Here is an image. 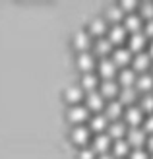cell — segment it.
<instances>
[{"instance_id": "obj_6", "label": "cell", "mask_w": 153, "mask_h": 159, "mask_svg": "<svg viewBox=\"0 0 153 159\" xmlns=\"http://www.w3.org/2000/svg\"><path fill=\"white\" fill-rule=\"evenodd\" d=\"M97 72H99V76H101L103 80H115L118 68H116V64H115V62H112L109 57H105V58H101V60L97 62Z\"/></svg>"}, {"instance_id": "obj_3", "label": "cell", "mask_w": 153, "mask_h": 159, "mask_svg": "<svg viewBox=\"0 0 153 159\" xmlns=\"http://www.w3.org/2000/svg\"><path fill=\"white\" fill-rule=\"evenodd\" d=\"M68 120L74 126L83 124L85 120H89V111H87L85 105H82V103H78V105H70V109H68Z\"/></svg>"}, {"instance_id": "obj_13", "label": "cell", "mask_w": 153, "mask_h": 159, "mask_svg": "<svg viewBox=\"0 0 153 159\" xmlns=\"http://www.w3.org/2000/svg\"><path fill=\"white\" fill-rule=\"evenodd\" d=\"M147 47V37L142 33V31H136V33H130V37H128V49H130V52H142L143 49Z\"/></svg>"}, {"instance_id": "obj_17", "label": "cell", "mask_w": 153, "mask_h": 159, "mask_svg": "<svg viewBox=\"0 0 153 159\" xmlns=\"http://www.w3.org/2000/svg\"><path fill=\"white\" fill-rule=\"evenodd\" d=\"M136 91H143V93H151L153 89V76L149 72H142L136 76V82H134Z\"/></svg>"}, {"instance_id": "obj_34", "label": "cell", "mask_w": 153, "mask_h": 159, "mask_svg": "<svg viewBox=\"0 0 153 159\" xmlns=\"http://www.w3.org/2000/svg\"><path fill=\"white\" fill-rule=\"evenodd\" d=\"M146 146H147L146 152H147V153H153V134H149V136L146 138Z\"/></svg>"}, {"instance_id": "obj_38", "label": "cell", "mask_w": 153, "mask_h": 159, "mask_svg": "<svg viewBox=\"0 0 153 159\" xmlns=\"http://www.w3.org/2000/svg\"><path fill=\"white\" fill-rule=\"evenodd\" d=\"M149 159H153V155H151V157H149Z\"/></svg>"}, {"instance_id": "obj_4", "label": "cell", "mask_w": 153, "mask_h": 159, "mask_svg": "<svg viewBox=\"0 0 153 159\" xmlns=\"http://www.w3.org/2000/svg\"><path fill=\"white\" fill-rule=\"evenodd\" d=\"M70 138H72L74 144H78L79 148H83V146H89L91 132H89V128H87L85 124H78V126H74V128L70 130Z\"/></svg>"}, {"instance_id": "obj_31", "label": "cell", "mask_w": 153, "mask_h": 159, "mask_svg": "<svg viewBox=\"0 0 153 159\" xmlns=\"http://www.w3.org/2000/svg\"><path fill=\"white\" fill-rule=\"evenodd\" d=\"M128 155H130V159H149V153L143 148H134V149H130Z\"/></svg>"}, {"instance_id": "obj_12", "label": "cell", "mask_w": 153, "mask_h": 159, "mask_svg": "<svg viewBox=\"0 0 153 159\" xmlns=\"http://www.w3.org/2000/svg\"><path fill=\"white\" fill-rule=\"evenodd\" d=\"M76 62H78V68L82 70L83 74H85V72H93V68L97 66V60H95L93 52H89V51H85V52H78Z\"/></svg>"}, {"instance_id": "obj_36", "label": "cell", "mask_w": 153, "mask_h": 159, "mask_svg": "<svg viewBox=\"0 0 153 159\" xmlns=\"http://www.w3.org/2000/svg\"><path fill=\"white\" fill-rule=\"evenodd\" d=\"M147 47H149V49H147V51H146V52H147V54H149V57H151V60H153V39H151V43H149V45H147Z\"/></svg>"}, {"instance_id": "obj_39", "label": "cell", "mask_w": 153, "mask_h": 159, "mask_svg": "<svg viewBox=\"0 0 153 159\" xmlns=\"http://www.w3.org/2000/svg\"><path fill=\"white\" fill-rule=\"evenodd\" d=\"M74 159H78V157H74Z\"/></svg>"}, {"instance_id": "obj_5", "label": "cell", "mask_w": 153, "mask_h": 159, "mask_svg": "<svg viewBox=\"0 0 153 159\" xmlns=\"http://www.w3.org/2000/svg\"><path fill=\"white\" fill-rule=\"evenodd\" d=\"M83 99H85V109H87V111L103 113V107H105V97H103V95H101L97 89H93V91H85Z\"/></svg>"}, {"instance_id": "obj_18", "label": "cell", "mask_w": 153, "mask_h": 159, "mask_svg": "<svg viewBox=\"0 0 153 159\" xmlns=\"http://www.w3.org/2000/svg\"><path fill=\"white\" fill-rule=\"evenodd\" d=\"M91 47H93V57H95V54H99L101 58H105L107 54H110L112 49H115L107 37H99V39H95V41L91 43Z\"/></svg>"}, {"instance_id": "obj_32", "label": "cell", "mask_w": 153, "mask_h": 159, "mask_svg": "<svg viewBox=\"0 0 153 159\" xmlns=\"http://www.w3.org/2000/svg\"><path fill=\"white\" fill-rule=\"evenodd\" d=\"M142 124H143L142 128H143V132H146V134H153V113L147 115V116H143Z\"/></svg>"}, {"instance_id": "obj_16", "label": "cell", "mask_w": 153, "mask_h": 159, "mask_svg": "<svg viewBox=\"0 0 153 159\" xmlns=\"http://www.w3.org/2000/svg\"><path fill=\"white\" fill-rule=\"evenodd\" d=\"M109 118L105 116L103 113H95L91 118H89V126H87V128H89V132H95V134H101V132H105L107 130V126H109Z\"/></svg>"}, {"instance_id": "obj_19", "label": "cell", "mask_w": 153, "mask_h": 159, "mask_svg": "<svg viewBox=\"0 0 153 159\" xmlns=\"http://www.w3.org/2000/svg\"><path fill=\"white\" fill-rule=\"evenodd\" d=\"M107 29H109V23L105 21V18H93L89 21V27H87V33H89L91 37H105V33H107Z\"/></svg>"}, {"instance_id": "obj_1", "label": "cell", "mask_w": 153, "mask_h": 159, "mask_svg": "<svg viewBox=\"0 0 153 159\" xmlns=\"http://www.w3.org/2000/svg\"><path fill=\"white\" fill-rule=\"evenodd\" d=\"M146 138H147V134L143 132L142 126H130L126 130V136H124V140L128 142L130 148H142L146 144Z\"/></svg>"}, {"instance_id": "obj_10", "label": "cell", "mask_w": 153, "mask_h": 159, "mask_svg": "<svg viewBox=\"0 0 153 159\" xmlns=\"http://www.w3.org/2000/svg\"><path fill=\"white\" fill-rule=\"evenodd\" d=\"M124 124H130V126H140L143 120V111L138 105H130L128 109H124Z\"/></svg>"}, {"instance_id": "obj_24", "label": "cell", "mask_w": 153, "mask_h": 159, "mask_svg": "<svg viewBox=\"0 0 153 159\" xmlns=\"http://www.w3.org/2000/svg\"><path fill=\"white\" fill-rule=\"evenodd\" d=\"M136 97H138V91H136L134 85H130V87H120L118 95H116V99L122 103V105H128V107L136 101Z\"/></svg>"}, {"instance_id": "obj_11", "label": "cell", "mask_w": 153, "mask_h": 159, "mask_svg": "<svg viewBox=\"0 0 153 159\" xmlns=\"http://www.w3.org/2000/svg\"><path fill=\"white\" fill-rule=\"evenodd\" d=\"M103 109H105V111H103V115L107 116L109 120H118V118L122 116V113H124V105H122V103H120L118 99H110Z\"/></svg>"}, {"instance_id": "obj_22", "label": "cell", "mask_w": 153, "mask_h": 159, "mask_svg": "<svg viewBox=\"0 0 153 159\" xmlns=\"http://www.w3.org/2000/svg\"><path fill=\"white\" fill-rule=\"evenodd\" d=\"M136 74L134 70L130 68V66H126V68H120V72H116V84L120 85V87H130V85H134V82H136Z\"/></svg>"}, {"instance_id": "obj_28", "label": "cell", "mask_w": 153, "mask_h": 159, "mask_svg": "<svg viewBox=\"0 0 153 159\" xmlns=\"http://www.w3.org/2000/svg\"><path fill=\"white\" fill-rule=\"evenodd\" d=\"M138 16H140L142 20H146V21L153 20V2H142V4H140Z\"/></svg>"}, {"instance_id": "obj_23", "label": "cell", "mask_w": 153, "mask_h": 159, "mask_svg": "<svg viewBox=\"0 0 153 159\" xmlns=\"http://www.w3.org/2000/svg\"><path fill=\"white\" fill-rule=\"evenodd\" d=\"M110 149H112V153H110V155L115 157V159H116V157L124 159L128 153H130V149H132V148L128 146V142L122 138V140H112V144H110Z\"/></svg>"}, {"instance_id": "obj_26", "label": "cell", "mask_w": 153, "mask_h": 159, "mask_svg": "<svg viewBox=\"0 0 153 159\" xmlns=\"http://www.w3.org/2000/svg\"><path fill=\"white\" fill-rule=\"evenodd\" d=\"M124 12L120 10V6L118 4H112V6H109L107 10H105V21H110V23H120V20L124 18Z\"/></svg>"}, {"instance_id": "obj_8", "label": "cell", "mask_w": 153, "mask_h": 159, "mask_svg": "<svg viewBox=\"0 0 153 159\" xmlns=\"http://www.w3.org/2000/svg\"><path fill=\"white\" fill-rule=\"evenodd\" d=\"M110 144H112V140L107 136V132H101V134H95V136H93L89 148L97 155H101V153H107L109 149H110Z\"/></svg>"}, {"instance_id": "obj_20", "label": "cell", "mask_w": 153, "mask_h": 159, "mask_svg": "<svg viewBox=\"0 0 153 159\" xmlns=\"http://www.w3.org/2000/svg\"><path fill=\"white\" fill-rule=\"evenodd\" d=\"M122 25H124L126 31L136 33V31H142V27H143V20H142L136 12H130V14L124 16V23H122Z\"/></svg>"}, {"instance_id": "obj_7", "label": "cell", "mask_w": 153, "mask_h": 159, "mask_svg": "<svg viewBox=\"0 0 153 159\" xmlns=\"http://www.w3.org/2000/svg\"><path fill=\"white\" fill-rule=\"evenodd\" d=\"M110 54H112L110 60L116 64V68H118V66L126 68L128 64H130V60H132V52H130V49H128V47H122V45H120V47H115Z\"/></svg>"}, {"instance_id": "obj_37", "label": "cell", "mask_w": 153, "mask_h": 159, "mask_svg": "<svg viewBox=\"0 0 153 159\" xmlns=\"http://www.w3.org/2000/svg\"><path fill=\"white\" fill-rule=\"evenodd\" d=\"M151 76H153V66H151Z\"/></svg>"}, {"instance_id": "obj_9", "label": "cell", "mask_w": 153, "mask_h": 159, "mask_svg": "<svg viewBox=\"0 0 153 159\" xmlns=\"http://www.w3.org/2000/svg\"><path fill=\"white\" fill-rule=\"evenodd\" d=\"M130 64H132L130 68L134 70V72H147V68L151 66V57H149L146 51L136 52V54H132Z\"/></svg>"}, {"instance_id": "obj_15", "label": "cell", "mask_w": 153, "mask_h": 159, "mask_svg": "<svg viewBox=\"0 0 153 159\" xmlns=\"http://www.w3.org/2000/svg\"><path fill=\"white\" fill-rule=\"evenodd\" d=\"M91 35L87 33V31H78V33L72 37V45H74V49H78L79 52H85V51H89V47H91Z\"/></svg>"}, {"instance_id": "obj_21", "label": "cell", "mask_w": 153, "mask_h": 159, "mask_svg": "<svg viewBox=\"0 0 153 159\" xmlns=\"http://www.w3.org/2000/svg\"><path fill=\"white\" fill-rule=\"evenodd\" d=\"M126 124L122 122V120H112V122H109V126H107V136L110 138V140H122L124 136H126Z\"/></svg>"}, {"instance_id": "obj_35", "label": "cell", "mask_w": 153, "mask_h": 159, "mask_svg": "<svg viewBox=\"0 0 153 159\" xmlns=\"http://www.w3.org/2000/svg\"><path fill=\"white\" fill-rule=\"evenodd\" d=\"M95 159H115V157H112V155H110V153L107 152V153H101V155H97Z\"/></svg>"}, {"instance_id": "obj_2", "label": "cell", "mask_w": 153, "mask_h": 159, "mask_svg": "<svg viewBox=\"0 0 153 159\" xmlns=\"http://www.w3.org/2000/svg\"><path fill=\"white\" fill-rule=\"evenodd\" d=\"M128 37V31L124 29L122 23H112V25H109L107 29V39L110 41L112 47H120Z\"/></svg>"}, {"instance_id": "obj_33", "label": "cell", "mask_w": 153, "mask_h": 159, "mask_svg": "<svg viewBox=\"0 0 153 159\" xmlns=\"http://www.w3.org/2000/svg\"><path fill=\"white\" fill-rule=\"evenodd\" d=\"M142 33L146 35V37H153V20L146 21L143 23V27H142Z\"/></svg>"}, {"instance_id": "obj_14", "label": "cell", "mask_w": 153, "mask_h": 159, "mask_svg": "<svg viewBox=\"0 0 153 159\" xmlns=\"http://www.w3.org/2000/svg\"><path fill=\"white\" fill-rule=\"evenodd\" d=\"M118 89L120 85L116 84V80H103V82H99V87H97V91L107 99H116Z\"/></svg>"}, {"instance_id": "obj_30", "label": "cell", "mask_w": 153, "mask_h": 159, "mask_svg": "<svg viewBox=\"0 0 153 159\" xmlns=\"http://www.w3.org/2000/svg\"><path fill=\"white\" fill-rule=\"evenodd\" d=\"M97 157V153L93 152V149L89 146H83V148H79V153H78V159H95Z\"/></svg>"}, {"instance_id": "obj_25", "label": "cell", "mask_w": 153, "mask_h": 159, "mask_svg": "<svg viewBox=\"0 0 153 159\" xmlns=\"http://www.w3.org/2000/svg\"><path fill=\"white\" fill-rule=\"evenodd\" d=\"M64 97H66V101L70 105H78V103L83 99V89L79 85H70V87H66V91H64Z\"/></svg>"}, {"instance_id": "obj_27", "label": "cell", "mask_w": 153, "mask_h": 159, "mask_svg": "<svg viewBox=\"0 0 153 159\" xmlns=\"http://www.w3.org/2000/svg\"><path fill=\"white\" fill-rule=\"evenodd\" d=\"M82 87L83 91H93V89H97L99 87V78H97V74H93V72H85L83 76H82Z\"/></svg>"}, {"instance_id": "obj_29", "label": "cell", "mask_w": 153, "mask_h": 159, "mask_svg": "<svg viewBox=\"0 0 153 159\" xmlns=\"http://www.w3.org/2000/svg\"><path fill=\"white\" fill-rule=\"evenodd\" d=\"M143 113H153V93H143L142 95V101H140V105H138Z\"/></svg>"}]
</instances>
